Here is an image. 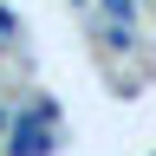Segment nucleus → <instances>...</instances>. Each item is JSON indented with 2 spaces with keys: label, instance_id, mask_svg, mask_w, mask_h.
<instances>
[{
  "label": "nucleus",
  "instance_id": "1",
  "mask_svg": "<svg viewBox=\"0 0 156 156\" xmlns=\"http://www.w3.org/2000/svg\"><path fill=\"white\" fill-rule=\"evenodd\" d=\"M52 150H58V136L46 130V117L26 111V117L13 124V156H52Z\"/></svg>",
  "mask_w": 156,
  "mask_h": 156
},
{
  "label": "nucleus",
  "instance_id": "2",
  "mask_svg": "<svg viewBox=\"0 0 156 156\" xmlns=\"http://www.w3.org/2000/svg\"><path fill=\"white\" fill-rule=\"evenodd\" d=\"M104 13H111V20H124V26H130V0H104Z\"/></svg>",
  "mask_w": 156,
  "mask_h": 156
},
{
  "label": "nucleus",
  "instance_id": "3",
  "mask_svg": "<svg viewBox=\"0 0 156 156\" xmlns=\"http://www.w3.org/2000/svg\"><path fill=\"white\" fill-rule=\"evenodd\" d=\"M7 124H13V117H7V104H0V130H7Z\"/></svg>",
  "mask_w": 156,
  "mask_h": 156
}]
</instances>
